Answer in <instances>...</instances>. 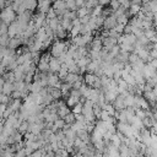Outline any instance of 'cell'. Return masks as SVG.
Listing matches in <instances>:
<instances>
[{"label": "cell", "mask_w": 157, "mask_h": 157, "mask_svg": "<svg viewBox=\"0 0 157 157\" xmlns=\"http://www.w3.org/2000/svg\"><path fill=\"white\" fill-rule=\"evenodd\" d=\"M129 55H130V53H128V52H119V54L117 55V58L114 59V61H118V63H121V64H128V60H129Z\"/></svg>", "instance_id": "16"}, {"label": "cell", "mask_w": 157, "mask_h": 157, "mask_svg": "<svg viewBox=\"0 0 157 157\" xmlns=\"http://www.w3.org/2000/svg\"><path fill=\"white\" fill-rule=\"evenodd\" d=\"M82 107H83V104L82 103H77V104H75L72 108H71V113L74 114V115H77V114H81L82 113Z\"/></svg>", "instance_id": "29"}, {"label": "cell", "mask_w": 157, "mask_h": 157, "mask_svg": "<svg viewBox=\"0 0 157 157\" xmlns=\"http://www.w3.org/2000/svg\"><path fill=\"white\" fill-rule=\"evenodd\" d=\"M52 4L53 2H50V1H43V0L38 1L37 2V10H38V12L47 15V12L49 11V9L52 7Z\"/></svg>", "instance_id": "9"}, {"label": "cell", "mask_w": 157, "mask_h": 157, "mask_svg": "<svg viewBox=\"0 0 157 157\" xmlns=\"http://www.w3.org/2000/svg\"><path fill=\"white\" fill-rule=\"evenodd\" d=\"M150 59L153 60V59H157V50L156 49H152L150 50Z\"/></svg>", "instance_id": "47"}, {"label": "cell", "mask_w": 157, "mask_h": 157, "mask_svg": "<svg viewBox=\"0 0 157 157\" xmlns=\"http://www.w3.org/2000/svg\"><path fill=\"white\" fill-rule=\"evenodd\" d=\"M1 77L4 78L5 82H10V83H13V82H15V76H13V72H12V71H6V72H4Z\"/></svg>", "instance_id": "25"}, {"label": "cell", "mask_w": 157, "mask_h": 157, "mask_svg": "<svg viewBox=\"0 0 157 157\" xmlns=\"http://www.w3.org/2000/svg\"><path fill=\"white\" fill-rule=\"evenodd\" d=\"M60 26L69 33L71 31V28H72V21L69 20V18H61L60 17Z\"/></svg>", "instance_id": "21"}, {"label": "cell", "mask_w": 157, "mask_h": 157, "mask_svg": "<svg viewBox=\"0 0 157 157\" xmlns=\"http://www.w3.org/2000/svg\"><path fill=\"white\" fill-rule=\"evenodd\" d=\"M134 96L132 94H130V93H128L125 97H124V103H125V107L128 108V107H131L132 108V105H134Z\"/></svg>", "instance_id": "28"}, {"label": "cell", "mask_w": 157, "mask_h": 157, "mask_svg": "<svg viewBox=\"0 0 157 157\" xmlns=\"http://www.w3.org/2000/svg\"><path fill=\"white\" fill-rule=\"evenodd\" d=\"M109 118H110V115H109L105 110H102V113H101V115H99V120L107 121V120H109Z\"/></svg>", "instance_id": "43"}, {"label": "cell", "mask_w": 157, "mask_h": 157, "mask_svg": "<svg viewBox=\"0 0 157 157\" xmlns=\"http://www.w3.org/2000/svg\"><path fill=\"white\" fill-rule=\"evenodd\" d=\"M119 52H120L119 45H115V47H113V48L109 50V55H110L113 59H115V58H117V55L119 54Z\"/></svg>", "instance_id": "36"}, {"label": "cell", "mask_w": 157, "mask_h": 157, "mask_svg": "<svg viewBox=\"0 0 157 157\" xmlns=\"http://www.w3.org/2000/svg\"><path fill=\"white\" fill-rule=\"evenodd\" d=\"M142 76H144V78L145 80H147V78H150L155 72H156V70L151 66V64L150 63H147V64H145V66H144V69H142Z\"/></svg>", "instance_id": "14"}, {"label": "cell", "mask_w": 157, "mask_h": 157, "mask_svg": "<svg viewBox=\"0 0 157 157\" xmlns=\"http://www.w3.org/2000/svg\"><path fill=\"white\" fill-rule=\"evenodd\" d=\"M82 76L81 75H77V74H67L66 76H65V78L61 81V82H66V83H69V85H74L76 81H78L80 78H81Z\"/></svg>", "instance_id": "15"}, {"label": "cell", "mask_w": 157, "mask_h": 157, "mask_svg": "<svg viewBox=\"0 0 157 157\" xmlns=\"http://www.w3.org/2000/svg\"><path fill=\"white\" fill-rule=\"evenodd\" d=\"M69 113H71V109L66 105V103H65V101H63V99H59L58 101V110H56V114H58V117L60 118V119H64Z\"/></svg>", "instance_id": "3"}, {"label": "cell", "mask_w": 157, "mask_h": 157, "mask_svg": "<svg viewBox=\"0 0 157 157\" xmlns=\"http://www.w3.org/2000/svg\"><path fill=\"white\" fill-rule=\"evenodd\" d=\"M82 85H83V77H81L78 81H76V82L72 85V90H77V91H78Z\"/></svg>", "instance_id": "42"}, {"label": "cell", "mask_w": 157, "mask_h": 157, "mask_svg": "<svg viewBox=\"0 0 157 157\" xmlns=\"http://www.w3.org/2000/svg\"><path fill=\"white\" fill-rule=\"evenodd\" d=\"M13 92V83H10V82H5L4 86H2V93L5 96H11V93Z\"/></svg>", "instance_id": "24"}, {"label": "cell", "mask_w": 157, "mask_h": 157, "mask_svg": "<svg viewBox=\"0 0 157 157\" xmlns=\"http://www.w3.org/2000/svg\"><path fill=\"white\" fill-rule=\"evenodd\" d=\"M34 38H36L37 40H39V42H44V40L48 38V37H47V33H45L44 27H42V28L37 29V32H36V34H34Z\"/></svg>", "instance_id": "23"}, {"label": "cell", "mask_w": 157, "mask_h": 157, "mask_svg": "<svg viewBox=\"0 0 157 157\" xmlns=\"http://www.w3.org/2000/svg\"><path fill=\"white\" fill-rule=\"evenodd\" d=\"M21 45H22V38L21 37H15V38H10L7 48L15 50V49H18Z\"/></svg>", "instance_id": "13"}, {"label": "cell", "mask_w": 157, "mask_h": 157, "mask_svg": "<svg viewBox=\"0 0 157 157\" xmlns=\"http://www.w3.org/2000/svg\"><path fill=\"white\" fill-rule=\"evenodd\" d=\"M7 31H9V26L5 25V23H1V26H0V36L7 34Z\"/></svg>", "instance_id": "44"}, {"label": "cell", "mask_w": 157, "mask_h": 157, "mask_svg": "<svg viewBox=\"0 0 157 157\" xmlns=\"http://www.w3.org/2000/svg\"><path fill=\"white\" fill-rule=\"evenodd\" d=\"M101 113H102V108H101L99 105H97V104H93V114H94V118H96V119L99 120Z\"/></svg>", "instance_id": "37"}, {"label": "cell", "mask_w": 157, "mask_h": 157, "mask_svg": "<svg viewBox=\"0 0 157 157\" xmlns=\"http://www.w3.org/2000/svg\"><path fill=\"white\" fill-rule=\"evenodd\" d=\"M0 18H1V22H2V23L10 26L12 22L16 21L17 15H16V12L12 10L11 6H6V7H4V9L1 10V12H0Z\"/></svg>", "instance_id": "2"}, {"label": "cell", "mask_w": 157, "mask_h": 157, "mask_svg": "<svg viewBox=\"0 0 157 157\" xmlns=\"http://www.w3.org/2000/svg\"><path fill=\"white\" fill-rule=\"evenodd\" d=\"M27 87H28L29 93H39V92L42 91V88H43L38 81H33V82H31L29 85H27Z\"/></svg>", "instance_id": "18"}, {"label": "cell", "mask_w": 157, "mask_h": 157, "mask_svg": "<svg viewBox=\"0 0 157 157\" xmlns=\"http://www.w3.org/2000/svg\"><path fill=\"white\" fill-rule=\"evenodd\" d=\"M75 4H76V7H77V9L85 7V1H83V0H75Z\"/></svg>", "instance_id": "46"}, {"label": "cell", "mask_w": 157, "mask_h": 157, "mask_svg": "<svg viewBox=\"0 0 157 157\" xmlns=\"http://www.w3.org/2000/svg\"><path fill=\"white\" fill-rule=\"evenodd\" d=\"M76 137H78V139H80L82 142H85L86 145L91 144V137H90V134H88V132H87L85 129L76 131Z\"/></svg>", "instance_id": "12"}, {"label": "cell", "mask_w": 157, "mask_h": 157, "mask_svg": "<svg viewBox=\"0 0 157 157\" xmlns=\"http://www.w3.org/2000/svg\"><path fill=\"white\" fill-rule=\"evenodd\" d=\"M55 157H61V156H59V155H55Z\"/></svg>", "instance_id": "53"}, {"label": "cell", "mask_w": 157, "mask_h": 157, "mask_svg": "<svg viewBox=\"0 0 157 157\" xmlns=\"http://www.w3.org/2000/svg\"><path fill=\"white\" fill-rule=\"evenodd\" d=\"M115 26H117V17L112 13V15H109V16H107L104 18V22H103V26L102 27H103L104 31H110Z\"/></svg>", "instance_id": "4"}, {"label": "cell", "mask_w": 157, "mask_h": 157, "mask_svg": "<svg viewBox=\"0 0 157 157\" xmlns=\"http://www.w3.org/2000/svg\"><path fill=\"white\" fill-rule=\"evenodd\" d=\"M153 26H157V13H153V18H152Z\"/></svg>", "instance_id": "50"}, {"label": "cell", "mask_w": 157, "mask_h": 157, "mask_svg": "<svg viewBox=\"0 0 157 157\" xmlns=\"http://www.w3.org/2000/svg\"><path fill=\"white\" fill-rule=\"evenodd\" d=\"M65 5H66V10L67 11H76L77 10L75 0H67V1H65Z\"/></svg>", "instance_id": "30"}, {"label": "cell", "mask_w": 157, "mask_h": 157, "mask_svg": "<svg viewBox=\"0 0 157 157\" xmlns=\"http://www.w3.org/2000/svg\"><path fill=\"white\" fill-rule=\"evenodd\" d=\"M9 40H10V37H9L7 34L0 36V45H1V47L7 48V45H9Z\"/></svg>", "instance_id": "34"}, {"label": "cell", "mask_w": 157, "mask_h": 157, "mask_svg": "<svg viewBox=\"0 0 157 157\" xmlns=\"http://www.w3.org/2000/svg\"><path fill=\"white\" fill-rule=\"evenodd\" d=\"M150 64H151V66L157 71V59H153V60H151L150 61Z\"/></svg>", "instance_id": "48"}, {"label": "cell", "mask_w": 157, "mask_h": 157, "mask_svg": "<svg viewBox=\"0 0 157 157\" xmlns=\"http://www.w3.org/2000/svg\"><path fill=\"white\" fill-rule=\"evenodd\" d=\"M6 142H7V136H5L4 134H0V146H6Z\"/></svg>", "instance_id": "45"}, {"label": "cell", "mask_w": 157, "mask_h": 157, "mask_svg": "<svg viewBox=\"0 0 157 157\" xmlns=\"http://www.w3.org/2000/svg\"><path fill=\"white\" fill-rule=\"evenodd\" d=\"M109 7L112 9V11L114 13V11H117L120 7V1H109Z\"/></svg>", "instance_id": "38"}, {"label": "cell", "mask_w": 157, "mask_h": 157, "mask_svg": "<svg viewBox=\"0 0 157 157\" xmlns=\"http://www.w3.org/2000/svg\"><path fill=\"white\" fill-rule=\"evenodd\" d=\"M102 110H105L110 117H114V114H115V109H114V107H113L110 103L103 104V105H102Z\"/></svg>", "instance_id": "27"}, {"label": "cell", "mask_w": 157, "mask_h": 157, "mask_svg": "<svg viewBox=\"0 0 157 157\" xmlns=\"http://www.w3.org/2000/svg\"><path fill=\"white\" fill-rule=\"evenodd\" d=\"M102 45H103V49L109 52L113 47L118 45V39L115 38H112V37H107V38H103L102 39Z\"/></svg>", "instance_id": "6"}, {"label": "cell", "mask_w": 157, "mask_h": 157, "mask_svg": "<svg viewBox=\"0 0 157 157\" xmlns=\"http://www.w3.org/2000/svg\"><path fill=\"white\" fill-rule=\"evenodd\" d=\"M144 36L150 40L152 37H155V36H157V33H156V31H155V27L153 28H150V29H145L144 31Z\"/></svg>", "instance_id": "31"}, {"label": "cell", "mask_w": 157, "mask_h": 157, "mask_svg": "<svg viewBox=\"0 0 157 157\" xmlns=\"http://www.w3.org/2000/svg\"><path fill=\"white\" fill-rule=\"evenodd\" d=\"M119 96L118 91L117 90H108L105 93H104V99H105V103H113L115 101V98Z\"/></svg>", "instance_id": "11"}, {"label": "cell", "mask_w": 157, "mask_h": 157, "mask_svg": "<svg viewBox=\"0 0 157 157\" xmlns=\"http://www.w3.org/2000/svg\"><path fill=\"white\" fill-rule=\"evenodd\" d=\"M4 7H5V1L4 0H0V9L2 10Z\"/></svg>", "instance_id": "51"}, {"label": "cell", "mask_w": 157, "mask_h": 157, "mask_svg": "<svg viewBox=\"0 0 157 157\" xmlns=\"http://www.w3.org/2000/svg\"><path fill=\"white\" fill-rule=\"evenodd\" d=\"M22 5H23L25 10L29 11V12H32L33 10L37 9V1L36 0H25V1H22Z\"/></svg>", "instance_id": "17"}, {"label": "cell", "mask_w": 157, "mask_h": 157, "mask_svg": "<svg viewBox=\"0 0 157 157\" xmlns=\"http://www.w3.org/2000/svg\"><path fill=\"white\" fill-rule=\"evenodd\" d=\"M43 157H55V153H54L53 151H50V152H45V153L43 155Z\"/></svg>", "instance_id": "49"}, {"label": "cell", "mask_w": 157, "mask_h": 157, "mask_svg": "<svg viewBox=\"0 0 157 157\" xmlns=\"http://www.w3.org/2000/svg\"><path fill=\"white\" fill-rule=\"evenodd\" d=\"M101 63H102V61H90V64H88L87 67H86V72H88V74H94V72L97 71V69L99 67Z\"/></svg>", "instance_id": "19"}, {"label": "cell", "mask_w": 157, "mask_h": 157, "mask_svg": "<svg viewBox=\"0 0 157 157\" xmlns=\"http://www.w3.org/2000/svg\"><path fill=\"white\" fill-rule=\"evenodd\" d=\"M69 44H70V42H66V40H58V39H55V40L53 42V44L50 45V52H49L50 56L58 59L61 54H64V53L66 52V48H67Z\"/></svg>", "instance_id": "1"}, {"label": "cell", "mask_w": 157, "mask_h": 157, "mask_svg": "<svg viewBox=\"0 0 157 157\" xmlns=\"http://www.w3.org/2000/svg\"><path fill=\"white\" fill-rule=\"evenodd\" d=\"M37 71L39 72H49V61L39 60L37 64Z\"/></svg>", "instance_id": "22"}, {"label": "cell", "mask_w": 157, "mask_h": 157, "mask_svg": "<svg viewBox=\"0 0 157 157\" xmlns=\"http://www.w3.org/2000/svg\"><path fill=\"white\" fill-rule=\"evenodd\" d=\"M1 60H2V56H0V66H1Z\"/></svg>", "instance_id": "52"}, {"label": "cell", "mask_w": 157, "mask_h": 157, "mask_svg": "<svg viewBox=\"0 0 157 157\" xmlns=\"http://www.w3.org/2000/svg\"><path fill=\"white\" fill-rule=\"evenodd\" d=\"M148 6L152 13H157V1H148Z\"/></svg>", "instance_id": "41"}, {"label": "cell", "mask_w": 157, "mask_h": 157, "mask_svg": "<svg viewBox=\"0 0 157 157\" xmlns=\"http://www.w3.org/2000/svg\"><path fill=\"white\" fill-rule=\"evenodd\" d=\"M1 23H2V22H1V18H0V26H1Z\"/></svg>", "instance_id": "54"}, {"label": "cell", "mask_w": 157, "mask_h": 157, "mask_svg": "<svg viewBox=\"0 0 157 157\" xmlns=\"http://www.w3.org/2000/svg\"><path fill=\"white\" fill-rule=\"evenodd\" d=\"M60 85H61V81H60V78L58 77V75L49 72V74H48V87H52V88H60Z\"/></svg>", "instance_id": "5"}, {"label": "cell", "mask_w": 157, "mask_h": 157, "mask_svg": "<svg viewBox=\"0 0 157 157\" xmlns=\"http://www.w3.org/2000/svg\"><path fill=\"white\" fill-rule=\"evenodd\" d=\"M21 105H22V101L21 99H11V102L9 103L7 107H10L12 109V112H20L21 109Z\"/></svg>", "instance_id": "20"}, {"label": "cell", "mask_w": 157, "mask_h": 157, "mask_svg": "<svg viewBox=\"0 0 157 157\" xmlns=\"http://www.w3.org/2000/svg\"><path fill=\"white\" fill-rule=\"evenodd\" d=\"M64 121H65L66 125H70V126H71V125L75 123V115H74L72 113H69V114L64 118Z\"/></svg>", "instance_id": "32"}, {"label": "cell", "mask_w": 157, "mask_h": 157, "mask_svg": "<svg viewBox=\"0 0 157 157\" xmlns=\"http://www.w3.org/2000/svg\"><path fill=\"white\" fill-rule=\"evenodd\" d=\"M112 105L114 107L115 112H120V110H124V109L126 108V107H125V103H124V97L119 94V96L115 98V101L112 103Z\"/></svg>", "instance_id": "10"}, {"label": "cell", "mask_w": 157, "mask_h": 157, "mask_svg": "<svg viewBox=\"0 0 157 157\" xmlns=\"http://www.w3.org/2000/svg\"><path fill=\"white\" fill-rule=\"evenodd\" d=\"M44 153H45L44 150L40 148V150H37V151H33L32 155H29V156H27V157H43Z\"/></svg>", "instance_id": "40"}, {"label": "cell", "mask_w": 157, "mask_h": 157, "mask_svg": "<svg viewBox=\"0 0 157 157\" xmlns=\"http://www.w3.org/2000/svg\"><path fill=\"white\" fill-rule=\"evenodd\" d=\"M45 17H47V20H53V18H55V17H58V16H56V13H55L54 9H53V7H50V9H49V11L47 12Z\"/></svg>", "instance_id": "39"}, {"label": "cell", "mask_w": 157, "mask_h": 157, "mask_svg": "<svg viewBox=\"0 0 157 157\" xmlns=\"http://www.w3.org/2000/svg\"><path fill=\"white\" fill-rule=\"evenodd\" d=\"M28 128H29V124H28V121H27V120H23V121H21V124H20V126H18L17 131H18L20 134L25 135L26 132H28Z\"/></svg>", "instance_id": "26"}, {"label": "cell", "mask_w": 157, "mask_h": 157, "mask_svg": "<svg viewBox=\"0 0 157 157\" xmlns=\"http://www.w3.org/2000/svg\"><path fill=\"white\" fill-rule=\"evenodd\" d=\"M139 60H140V59H139V56H137L135 53H130V55H129V60H128V64H130V65L132 66V65H134V64H136Z\"/></svg>", "instance_id": "35"}, {"label": "cell", "mask_w": 157, "mask_h": 157, "mask_svg": "<svg viewBox=\"0 0 157 157\" xmlns=\"http://www.w3.org/2000/svg\"><path fill=\"white\" fill-rule=\"evenodd\" d=\"M99 77L98 76H96L94 74H88V72H86L85 74V76H83V83L86 85V86H88V87H93V85L97 82V80H98Z\"/></svg>", "instance_id": "8"}, {"label": "cell", "mask_w": 157, "mask_h": 157, "mask_svg": "<svg viewBox=\"0 0 157 157\" xmlns=\"http://www.w3.org/2000/svg\"><path fill=\"white\" fill-rule=\"evenodd\" d=\"M96 6H98V1H97V0H88V1H85V7L88 9V10H92V9H94Z\"/></svg>", "instance_id": "33"}, {"label": "cell", "mask_w": 157, "mask_h": 157, "mask_svg": "<svg viewBox=\"0 0 157 157\" xmlns=\"http://www.w3.org/2000/svg\"><path fill=\"white\" fill-rule=\"evenodd\" d=\"M61 67V63L56 58H50L49 60V72L52 74H58Z\"/></svg>", "instance_id": "7"}]
</instances>
